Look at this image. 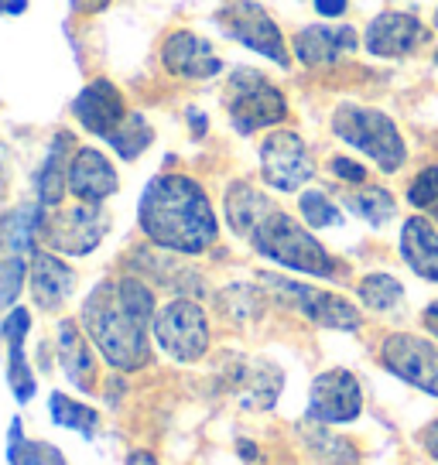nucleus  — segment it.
<instances>
[{
	"mask_svg": "<svg viewBox=\"0 0 438 465\" xmlns=\"http://www.w3.org/2000/svg\"><path fill=\"white\" fill-rule=\"evenodd\" d=\"M154 294L137 277L103 281L83 305V329L96 342L103 360L131 373L147 363V325L154 322Z\"/></svg>",
	"mask_w": 438,
	"mask_h": 465,
	"instance_id": "obj_1",
	"label": "nucleus"
},
{
	"mask_svg": "<svg viewBox=\"0 0 438 465\" xmlns=\"http://www.w3.org/2000/svg\"><path fill=\"white\" fill-rule=\"evenodd\" d=\"M305 445L312 449V455L325 465H360V451L353 449L350 441L336 431H325V424L315 421V428H305L302 431Z\"/></svg>",
	"mask_w": 438,
	"mask_h": 465,
	"instance_id": "obj_26",
	"label": "nucleus"
},
{
	"mask_svg": "<svg viewBox=\"0 0 438 465\" xmlns=\"http://www.w3.org/2000/svg\"><path fill=\"white\" fill-rule=\"evenodd\" d=\"M408 203L424 213H438V168H424L414 174V182L408 185Z\"/></svg>",
	"mask_w": 438,
	"mask_h": 465,
	"instance_id": "obj_31",
	"label": "nucleus"
},
{
	"mask_svg": "<svg viewBox=\"0 0 438 465\" xmlns=\"http://www.w3.org/2000/svg\"><path fill=\"white\" fill-rule=\"evenodd\" d=\"M73 114L89 134L114 137L120 131V124L127 120V106H124V96H120V89L114 83L96 79V83L83 86V93L75 96Z\"/></svg>",
	"mask_w": 438,
	"mask_h": 465,
	"instance_id": "obj_14",
	"label": "nucleus"
},
{
	"mask_svg": "<svg viewBox=\"0 0 438 465\" xmlns=\"http://www.w3.org/2000/svg\"><path fill=\"white\" fill-rule=\"evenodd\" d=\"M264 284L271 291H278L281 298L294 305L305 319H312L322 329H343V332H356L360 329V312L356 305H350L346 298L339 294H329V291L308 288V284H298V281H288V277H274L264 274Z\"/></svg>",
	"mask_w": 438,
	"mask_h": 465,
	"instance_id": "obj_9",
	"label": "nucleus"
},
{
	"mask_svg": "<svg viewBox=\"0 0 438 465\" xmlns=\"http://www.w3.org/2000/svg\"><path fill=\"white\" fill-rule=\"evenodd\" d=\"M435 28H438V7H435Z\"/></svg>",
	"mask_w": 438,
	"mask_h": 465,
	"instance_id": "obj_38",
	"label": "nucleus"
},
{
	"mask_svg": "<svg viewBox=\"0 0 438 465\" xmlns=\"http://www.w3.org/2000/svg\"><path fill=\"white\" fill-rule=\"evenodd\" d=\"M106 141H110V147H114L124 161H134L151 141H154V131L147 127V120L141 114H127V120L120 124V131L114 134V137H106Z\"/></svg>",
	"mask_w": 438,
	"mask_h": 465,
	"instance_id": "obj_29",
	"label": "nucleus"
},
{
	"mask_svg": "<svg viewBox=\"0 0 438 465\" xmlns=\"http://www.w3.org/2000/svg\"><path fill=\"white\" fill-rule=\"evenodd\" d=\"M0 192H4V147H0Z\"/></svg>",
	"mask_w": 438,
	"mask_h": 465,
	"instance_id": "obj_37",
	"label": "nucleus"
},
{
	"mask_svg": "<svg viewBox=\"0 0 438 465\" xmlns=\"http://www.w3.org/2000/svg\"><path fill=\"white\" fill-rule=\"evenodd\" d=\"M226 114L240 134L274 127L288 116V103L281 89L257 69H236L226 86Z\"/></svg>",
	"mask_w": 438,
	"mask_h": 465,
	"instance_id": "obj_5",
	"label": "nucleus"
},
{
	"mask_svg": "<svg viewBox=\"0 0 438 465\" xmlns=\"http://www.w3.org/2000/svg\"><path fill=\"white\" fill-rule=\"evenodd\" d=\"M428 42V28L414 15L383 11L366 28V52L377 58H404Z\"/></svg>",
	"mask_w": 438,
	"mask_h": 465,
	"instance_id": "obj_13",
	"label": "nucleus"
},
{
	"mask_svg": "<svg viewBox=\"0 0 438 465\" xmlns=\"http://www.w3.org/2000/svg\"><path fill=\"white\" fill-rule=\"evenodd\" d=\"M127 465H158V459L147 455V451H131V455H127Z\"/></svg>",
	"mask_w": 438,
	"mask_h": 465,
	"instance_id": "obj_36",
	"label": "nucleus"
},
{
	"mask_svg": "<svg viewBox=\"0 0 438 465\" xmlns=\"http://www.w3.org/2000/svg\"><path fill=\"white\" fill-rule=\"evenodd\" d=\"M110 230V219L100 205L79 203L75 209L55 213V216H42V236L45 243L59 253H73V257H86L100 247V240Z\"/></svg>",
	"mask_w": 438,
	"mask_h": 465,
	"instance_id": "obj_7",
	"label": "nucleus"
},
{
	"mask_svg": "<svg viewBox=\"0 0 438 465\" xmlns=\"http://www.w3.org/2000/svg\"><path fill=\"white\" fill-rule=\"evenodd\" d=\"M401 257L424 281L438 284V230L422 216H411L401 226Z\"/></svg>",
	"mask_w": 438,
	"mask_h": 465,
	"instance_id": "obj_20",
	"label": "nucleus"
},
{
	"mask_svg": "<svg viewBox=\"0 0 438 465\" xmlns=\"http://www.w3.org/2000/svg\"><path fill=\"white\" fill-rule=\"evenodd\" d=\"M161 62L178 79H213L223 69L213 45L192 31H172L161 45Z\"/></svg>",
	"mask_w": 438,
	"mask_h": 465,
	"instance_id": "obj_15",
	"label": "nucleus"
},
{
	"mask_svg": "<svg viewBox=\"0 0 438 465\" xmlns=\"http://www.w3.org/2000/svg\"><path fill=\"white\" fill-rule=\"evenodd\" d=\"M422 322H424V329H428V332H432L438 339V302H432V305L424 308Z\"/></svg>",
	"mask_w": 438,
	"mask_h": 465,
	"instance_id": "obj_35",
	"label": "nucleus"
},
{
	"mask_svg": "<svg viewBox=\"0 0 438 465\" xmlns=\"http://www.w3.org/2000/svg\"><path fill=\"white\" fill-rule=\"evenodd\" d=\"M55 342H59V363L65 370V377L73 380V387L89 391L93 387V352L83 339V329L73 319H62Z\"/></svg>",
	"mask_w": 438,
	"mask_h": 465,
	"instance_id": "obj_22",
	"label": "nucleus"
},
{
	"mask_svg": "<svg viewBox=\"0 0 438 465\" xmlns=\"http://www.w3.org/2000/svg\"><path fill=\"white\" fill-rule=\"evenodd\" d=\"M141 230L161 250L203 253L216 243L219 223L199 182L185 174H158L141 195Z\"/></svg>",
	"mask_w": 438,
	"mask_h": 465,
	"instance_id": "obj_2",
	"label": "nucleus"
},
{
	"mask_svg": "<svg viewBox=\"0 0 438 465\" xmlns=\"http://www.w3.org/2000/svg\"><path fill=\"white\" fill-rule=\"evenodd\" d=\"M363 411V391L350 370H325L312 383L308 397V421L350 424Z\"/></svg>",
	"mask_w": 438,
	"mask_h": 465,
	"instance_id": "obj_12",
	"label": "nucleus"
},
{
	"mask_svg": "<svg viewBox=\"0 0 438 465\" xmlns=\"http://www.w3.org/2000/svg\"><path fill=\"white\" fill-rule=\"evenodd\" d=\"M346 205H350L360 219H366L370 226H383L397 209L394 195L387 189H380V185H366V189H360V192H350V195H346Z\"/></svg>",
	"mask_w": 438,
	"mask_h": 465,
	"instance_id": "obj_27",
	"label": "nucleus"
},
{
	"mask_svg": "<svg viewBox=\"0 0 438 465\" xmlns=\"http://www.w3.org/2000/svg\"><path fill=\"white\" fill-rule=\"evenodd\" d=\"M356 28L350 25H312V28H302L298 38H294V55L302 58L305 65H333L343 55H353L356 52Z\"/></svg>",
	"mask_w": 438,
	"mask_h": 465,
	"instance_id": "obj_19",
	"label": "nucleus"
},
{
	"mask_svg": "<svg viewBox=\"0 0 438 465\" xmlns=\"http://www.w3.org/2000/svg\"><path fill=\"white\" fill-rule=\"evenodd\" d=\"M216 21L230 31V38H236L240 45H247L254 52H261L264 58L278 62V65H288V48H284V38H281L274 17L264 11L257 0H236L230 7H223L216 15Z\"/></svg>",
	"mask_w": 438,
	"mask_h": 465,
	"instance_id": "obj_10",
	"label": "nucleus"
},
{
	"mask_svg": "<svg viewBox=\"0 0 438 465\" xmlns=\"http://www.w3.org/2000/svg\"><path fill=\"white\" fill-rule=\"evenodd\" d=\"M264 182L278 192H298L315 174V161L294 131H274L261 144Z\"/></svg>",
	"mask_w": 438,
	"mask_h": 465,
	"instance_id": "obj_11",
	"label": "nucleus"
},
{
	"mask_svg": "<svg viewBox=\"0 0 438 465\" xmlns=\"http://www.w3.org/2000/svg\"><path fill=\"white\" fill-rule=\"evenodd\" d=\"M7 465H69L62 449H55L52 441H38V438H25L21 421H11L7 431Z\"/></svg>",
	"mask_w": 438,
	"mask_h": 465,
	"instance_id": "obj_25",
	"label": "nucleus"
},
{
	"mask_svg": "<svg viewBox=\"0 0 438 465\" xmlns=\"http://www.w3.org/2000/svg\"><path fill=\"white\" fill-rule=\"evenodd\" d=\"M250 243L261 257L281 263L288 271H302V274L312 277H336V261L329 257V250L322 247L302 223H294L281 209H274L264 219L257 232L250 236Z\"/></svg>",
	"mask_w": 438,
	"mask_h": 465,
	"instance_id": "obj_3",
	"label": "nucleus"
},
{
	"mask_svg": "<svg viewBox=\"0 0 438 465\" xmlns=\"http://www.w3.org/2000/svg\"><path fill=\"white\" fill-rule=\"evenodd\" d=\"M298 209H302V219H305L312 230H325V226H339L343 223V213L336 209V203H329V195L319 189L302 192Z\"/></svg>",
	"mask_w": 438,
	"mask_h": 465,
	"instance_id": "obj_30",
	"label": "nucleus"
},
{
	"mask_svg": "<svg viewBox=\"0 0 438 465\" xmlns=\"http://www.w3.org/2000/svg\"><path fill=\"white\" fill-rule=\"evenodd\" d=\"M380 363L404 383L438 397V342L411 332L387 335L380 346Z\"/></svg>",
	"mask_w": 438,
	"mask_h": 465,
	"instance_id": "obj_8",
	"label": "nucleus"
},
{
	"mask_svg": "<svg viewBox=\"0 0 438 465\" xmlns=\"http://www.w3.org/2000/svg\"><path fill=\"white\" fill-rule=\"evenodd\" d=\"M333 174L343 178V182H350V185H363L366 182V168L356 164L353 158H333Z\"/></svg>",
	"mask_w": 438,
	"mask_h": 465,
	"instance_id": "obj_32",
	"label": "nucleus"
},
{
	"mask_svg": "<svg viewBox=\"0 0 438 465\" xmlns=\"http://www.w3.org/2000/svg\"><path fill=\"white\" fill-rule=\"evenodd\" d=\"M350 7V0H315V11L322 17H343Z\"/></svg>",
	"mask_w": 438,
	"mask_h": 465,
	"instance_id": "obj_33",
	"label": "nucleus"
},
{
	"mask_svg": "<svg viewBox=\"0 0 438 465\" xmlns=\"http://www.w3.org/2000/svg\"><path fill=\"white\" fill-rule=\"evenodd\" d=\"M422 449L432 455L438 462V418L432 424H424V431H422Z\"/></svg>",
	"mask_w": 438,
	"mask_h": 465,
	"instance_id": "obj_34",
	"label": "nucleus"
},
{
	"mask_svg": "<svg viewBox=\"0 0 438 465\" xmlns=\"http://www.w3.org/2000/svg\"><path fill=\"white\" fill-rule=\"evenodd\" d=\"M151 332L158 339V346L164 356H172L178 363H195L203 360L209 349V322L205 312L189 298H175L164 308H158V315L151 322Z\"/></svg>",
	"mask_w": 438,
	"mask_h": 465,
	"instance_id": "obj_6",
	"label": "nucleus"
},
{
	"mask_svg": "<svg viewBox=\"0 0 438 465\" xmlns=\"http://www.w3.org/2000/svg\"><path fill=\"white\" fill-rule=\"evenodd\" d=\"M28 329H31L28 308H11V312L0 319V339L7 342V352H11V360H7V383H11V391H15L17 404H28L31 397H35V391H38V383L31 377L28 360H25Z\"/></svg>",
	"mask_w": 438,
	"mask_h": 465,
	"instance_id": "obj_18",
	"label": "nucleus"
},
{
	"mask_svg": "<svg viewBox=\"0 0 438 465\" xmlns=\"http://www.w3.org/2000/svg\"><path fill=\"white\" fill-rule=\"evenodd\" d=\"M31 298L45 312H55L69 302L75 288V271L69 263L55 257L52 250H35L31 253Z\"/></svg>",
	"mask_w": 438,
	"mask_h": 465,
	"instance_id": "obj_17",
	"label": "nucleus"
},
{
	"mask_svg": "<svg viewBox=\"0 0 438 465\" xmlns=\"http://www.w3.org/2000/svg\"><path fill=\"white\" fill-rule=\"evenodd\" d=\"M48 414H52L55 428L73 431V435H83V438H93L96 428H100V411L83 404V401H73V397H65V393H52V397H48Z\"/></svg>",
	"mask_w": 438,
	"mask_h": 465,
	"instance_id": "obj_24",
	"label": "nucleus"
},
{
	"mask_svg": "<svg viewBox=\"0 0 438 465\" xmlns=\"http://www.w3.org/2000/svg\"><path fill=\"white\" fill-rule=\"evenodd\" d=\"M69 192L79 203L100 205L117 192V172L96 147H79L69 161Z\"/></svg>",
	"mask_w": 438,
	"mask_h": 465,
	"instance_id": "obj_16",
	"label": "nucleus"
},
{
	"mask_svg": "<svg viewBox=\"0 0 438 465\" xmlns=\"http://www.w3.org/2000/svg\"><path fill=\"white\" fill-rule=\"evenodd\" d=\"M65 147H69V137L59 134V141L52 144L48 151V158H45L42 172L35 178V185H38V205L42 209H55L62 203V192L69 189V164H65Z\"/></svg>",
	"mask_w": 438,
	"mask_h": 465,
	"instance_id": "obj_23",
	"label": "nucleus"
},
{
	"mask_svg": "<svg viewBox=\"0 0 438 465\" xmlns=\"http://www.w3.org/2000/svg\"><path fill=\"white\" fill-rule=\"evenodd\" d=\"M333 131H336L339 141H346L360 154H366L380 172H397L408 161L404 137L383 110L360 106V103H343L333 114Z\"/></svg>",
	"mask_w": 438,
	"mask_h": 465,
	"instance_id": "obj_4",
	"label": "nucleus"
},
{
	"mask_svg": "<svg viewBox=\"0 0 438 465\" xmlns=\"http://www.w3.org/2000/svg\"><path fill=\"white\" fill-rule=\"evenodd\" d=\"M356 294H360V302H363L366 308H373V312H391V308H397L404 302V288H401V281L391 274H366L363 281H360Z\"/></svg>",
	"mask_w": 438,
	"mask_h": 465,
	"instance_id": "obj_28",
	"label": "nucleus"
},
{
	"mask_svg": "<svg viewBox=\"0 0 438 465\" xmlns=\"http://www.w3.org/2000/svg\"><path fill=\"white\" fill-rule=\"evenodd\" d=\"M223 209H226V223H230V230H234L236 236H247L250 240V236L257 232V226H261L264 219L271 216L278 205L271 203L261 189L247 185V182H234L230 192H226Z\"/></svg>",
	"mask_w": 438,
	"mask_h": 465,
	"instance_id": "obj_21",
	"label": "nucleus"
}]
</instances>
